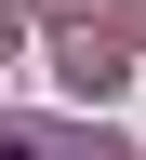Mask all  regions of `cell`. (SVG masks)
<instances>
[{
  "label": "cell",
  "instance_id": "7a4b0ae2",
  "mask_svg": "<svg viewBox=\"0 0 146 160\" xmlns=\"http://www.w3.org/2000/svg\"><path fill=\"white\" fill-rule=\"evenodd\" d=\"M0 160H120L106 133H53V120H0Z\"/></svg>",
  "mask_w": 146,
  "mask_h": 160
},
{
  "label": "cell",
  "instance_id": "6da1fadb",
  "mask_svg": "<svg viewBox=\"0 0 146 160\" xmlns=\"http://www.w3.org/2000/svg\"><path fill=\"white\" fill-rule=\"evenodd\" d=\"M53 80H67L80 107H106V93H120V80H133V67H120V40H106V27H80L67 53H53Z\"/></svg>",
  "mask_w": 146,
  "mask_h": 160
},
{
  "label": "cell",
  "instance_id": "3957f363",
  "mask_svg": "<svg viewBox=\"0 0 146 160\" xmlns=\"http://www.w3.org/2000/svg\"><path fill=\"white\" fill-rule=\"evenodd\" d=\"M0 53H13V0H0Z\"/></svg>",
  "mask_w": 146,
  "mask_h": 160
}]
</instances>
